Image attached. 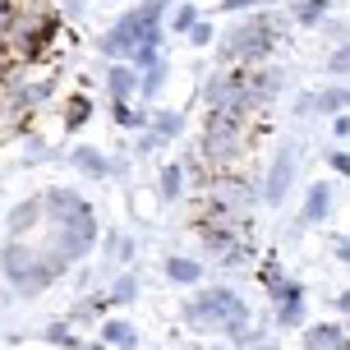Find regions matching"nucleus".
Instances as JSON below:
<instances>
[{
	"label": "nucleus",
	"instance_id": "obj_1",
	"mask_svg": "<svg viewBox=\"0 0 350 350\" xmlns=\"http://www.w3.org/2000/svg\"><path fill=\"white\" fill-rule=\"evenodd\" d=\"M185 323L189 327H217V332H230V336H245V323H249V309L245 299L226 291V286H212L203 295L185 304Z\"/></svg>",
	"mask_w": 350,
	"mask_h": 350
},
{
	"label": "nucleus",
	"instance_id": "obj_2",
	"mask_svg": "<svg viewBox=\"0 0 350 350\" xmlns=\"http://www.w3.org/2000/svg\"><path fill=\"white\" fill-rule=\"evenodd\" d=\"M0 267H5V277L14 281L18 295H42V291H46V286L60 277L51 262L37 258L28 245H5V254H0Z\"/></svg>",
	"mask_w": 350,
	"mask_h": 350
},
{
	"label": "nucleus",
	"instance_id": "obj_3",
	"mask_svg": "<svg viewBox=\"0 0 350 350\" xmlns=\"http://www.w3.org/2000/svg\"><path fill=\"white\" fill-rule=\"evenodd\" d=\"M272 42H277V18L258 14L221 42V60H226V65H235V60H258V55L272 51Z\"/></svg>",
	"mask_w": 350,
	"mask_h": 350
},
{
	"label": "nucleus",
	"instance_id": "obj_4",
	"mask_svg": "<svg viewBox=\"0 0 350 350\" xmlns=\"http://www.w3.org/2000/svg\"><path fill=\"white\" fill-rule=\"evenodd\" d=\"M97 240V221H92V212H79V217H65L60 221V235H55V254L70 262V258H83L88 249Z\"/></svg>",
	"mask_w": 350,
	"mask_h": 350
},
{
	"label": "nucleus",
	"instance_id": "obj_5",
	"mask_svg": "<svg viewBox=\"0 0 350 350\" xmlns=\"http://www.w3.org/2000/svg\"><path fill=\"white\" fill-rule=\"evenodd\" d=\"M295 157H299V148H281L277 161H272V171H267V203H281L286 198V189H291V180H295Z\"/></svg>",
	"mask_w": 350,
	"mask_h": 350
},
{
	"label": "nucleus",
	"instance_id": "obj_6",
	"mask_svg": "<svg viewBox=\"0 0 350 350\" xmlns=\"http://www.w3.org/2000/svg\"><path fill=\"white\" fill-rule=\"evenodd\" d=\"M272 299H277V323L281 327H291V323L304 318V291H299L295 281H281L277 291H272Z\"/></svg>",
	"mask_w": 350,
	"mask_h": 350
},
{
	"label": "nucleus",
	"instance_id": "obj_7",
	"mask_svg": "<svg viewBox=\"0 0 350 350\" xmlns=\"http://www.w3.org/2000/svg\"><path fill=\"white\" fill-rule=\"evenodd\" d=\"M327 208H332V189H327V185H314V189H309V198H304L299 221H304V226H318V221L327 217Z\"/></svg>",
	"mask_w": 350,
	"mask_h": 350
},
{
	"label": "nucleus",
	"instance_id": "obj_8",
	"mask_svg": "<svg viewBox=\"0 0 350 350\" xmlns=\"http://www.w3.org/2000/svg\"><path fill=\"white\" fill-rule=\"evenodd\" d=\"M304 346H309V350H341V346H346V332L332 327V323H318V327L304 332Z\"/></svg>",
	"mask_w": 350,
	"mask_h": 350
},
{
	"label": "nucleus",
	"instance_id": "obj_9",
	"mask_svg": "<svg viewBox=\"0 0 350 350\" xmlns=\"http://www.w3.org/2000/svg\"><path fill=\"white\" fill-rule=\"evenodd\" d=\"M106 88H111V102H129V97L139 92V74L124 70V65H116V70L106 74Z\"/></svg>",
	"mask_w": 350,
	"mask_h": 350
},
{
	"label": "nucleus",
	"instance_id": "obj_10",
	"mask_svg": "<svg viewBox=\"0 0 350 350\" xmlns=\"http://www.w3.org/2000/svg\"><path fill=\"white\" fill-rule=\"evenodd\" d=\"M70 161H74V166H79L83 175H97V180L111 171V166H106V157L97 152V148H74V157H70Z\"/></svg>",
	"mask_w": 350,
	"mask_h": 350
},
{
	"label": "nucleus",
	"instance_id": "obj_11",
	"mask_svg": "<svg viewBox=\"0 0 350 350\" xmlns=\"http://www.w3.org/2000/svg\"><path fill=\"white\" fill-rule=\"evenodd\" d=\"M37 217H42V203H33V198H23L14 212H10V235H23V230L33 226Z\"/></svg>",
	"mask_w": 350,
	"mask_h": 350
},
{
	"label": "nucleus",
	"instance_id": "obj_12",
	"mask_svg": "<svg viewBox=\"0 0 350 350\" xmlns=\"http://www.w3.org/2000/svg\"><path fill=\"white\" fill-rule=\"evenodd\" d=\"M166 277H171V281H185V286H189V281L203 277V267H198L193 258H180V254H175V258H166Z\"/></svg>",
	"mask_w": 350,
	"mask_h": 350
},
{
	"label": "nucleus",
	"instance_id": "obj_13",
	"mask_svg": "<svg viewBox=\"0 0 350 350\" xmlns=\"http://www.w3.org/2000/svg\"><path fill=\"white\" fill-rule=\"evenodd\" d=\"M102 341H111V346H134V327L120 323V318H106L102 323Z\"/></svg>",
	"mask_w": 350,
	"mask_h": 350
},
{
	"label": "nucleus",
	"instance_id": "obj_14",
	"mask_svg": "<svg viewBox=\"0 0 350 350\" xmlns=\"http://www.w3.org/2000/svg\"><path fill=\"white\" fill-rule=\"evenodd\" d=\"M314 106H318V111H346L350 92H346V88H323V92L314 97Z\"/></svg>",
	"mask_w": 350,
	"mask_h": 350
},
{
	"label": "nucleus",
	"instance_id": "obj_15",
	"mask_svg": "<svg viewBox=\"0 0 350 350\" xmlns=\"http://www.w3.org/2000/svg\"><path fill=\"white\" fill-rule=\"evenodd\" d=\"M180 185H185L180 161H166V171H161V198H180Z\"/></svg>",
	"mask_w": 350,
	"mask_h": 350
},
{
	"label": "nucleus",
	"instance_id": "obj_16",
	"mask_svg": "<svg viewBox=\"0 0 350 350\" xmlns=\"http://www.w3.org/2000/svg\"><path fill=\"white\" fill-rule=\"evenodd\" d=\"M180 116H175V111H157V120H152V134H157V139H175V134H180Z\"/></svg>",
	"mask_w": 350,
	"mask_h": 350
},
{
	"label": "nucleus",
	"instance_id": "obj_17",
	"mask_svg": "<svg viewBox=\"0 0 350 350\" xmlns=\"http://www.w3.org/2000/svg\"><path fill=\"white\" fill-rule=\"evenodd\" d=\"M291 14H295L299 23H318V18L327 14V0H299V5L291 10Z\"/></svg>",
	"mask_w": 350,
	"mask_h": 350
},
{
	"label": "nucleus",
	"instance_id": "obj_18",
	"mask_svg": "<svg viewBox=\"0 0 350 350\" xmlns=\"http://www.w3.org/2000/svg\"><path fill=\"white\" fill-rule=\"evenodd\" d=\"M161 46H148V42H143V46H134V51H129V55H134V65H139V70H157V65H161Z\"/></svg>",
	"mask_w": 350,
	"mask_h": 350
},
{
	"label": "nucleus",
	"instance_id": "obj_19",
	"mask_svg": "<svg viewBox=\"0 0 350 350\" xmlns=\"http://www.w3.org/2000/svg\"><path fill=\"white\" fill-rule=\"evenodd\" d=\"M193 23H198V10H193V5H180V10L171 14V28H175V33H193Z\"/></svg>",
	"mask_w": 350,
	"mask_h": 350
},
{
	"label": "nucleus",
	"instance_id": "obj_20",
	"mask_svg": "<svg viewBox=\"0 0 350 350\" xmlns=\"http://www.w3.org/2000/svg\"><path fill=\"white\" fill-rule=\"evenodd\" d=\"M258 281L267 286V291H277L281 281H286V277H281V262H277V258H267V262H262V272H258Z\"/></svg>",
	"mask_w": 350,
	"mask_h": 350
},
{
	"label": "nucleus",
	"instance_id": "obj_21",
	"mask_svg": "<svg viewBox=\"0 0 350 350\" xmlns=\"http://www.w3.org/2000/svg\"><path fill=\"white\" fill-rule=\"evenodd\" d=\"M88 111H92V106H88V97H74V102H70V111H65V120H70V129H79V124L88 120Z\"/></svg>",
	"mask_w": 350,
	"mask_h": 350
},
{
	"label": "nucleus",
	"instance_id": "obj_22",
	"mask_svg": "<svg viewBox=\"0 0 350 350\" xmlns=\"http://www.w3.org/2000/svg\"><path fill=\"white\" fill-rule=\"evenodd\" d=\"M134 291H139V281H134V272H120V281H116V291H111V299H134Z\"/></svg>",
	"mask_w": 350,
	"mask_h": 350
},
{
	"label": "nucleus",
	"instance_id": "obj_23",
	"mask_svg": "<svg viewBox=\"0 0 350 350\" xmlns=\"http://www.w3.org/2000/svg\"><path fill=\"white\" fill-rule=\"evenodd\" d=\"M327 70H332V74H350V42L341 46V51L327 55Z\"/></svg>",
	"mask_w": 350,
	"mask_h": 350
},
{
	"label": "nucleus",
	"instance_id": "obj_24",
	"mask_svg": "<svg viewBox=\"0 0 350 350\" xmlns=\"http://www.w3.org/2000/svg\"><path fill=\"white\" fill-rule=\"evenodd\" d=\"M111 111H116V120H120L124 129H134V124H143V116H134V111H129V102H111Z\"/></svg>",
	"mask_w": 350,
	"mask_h": 350
},
{
	"label": "nucleus",
	"instance_id": "obj_25",
	"mask_svg": "<svg viewBox=\"0 0 350 350\" xmlns=\"http://www.w3.org/2000/svg\"><path fill=\"white\" fill-rule=\"evenodd\" d=\"M193 46H212V28H208V23H193Z\"/></svg>",
	"mask_w": 350,
	"mask_h": 350
},
{
	"label": "nucleus",
	"instance_id": "obj_26",
	"mask_svg": "<svg viewBox=\"0 0 350 350\" xmlns=\"http://www.w3.org/2000/svg\"><path fill=\"white\" fill-rule=\"evenodd\" d=\"M332 134H336V139H350V116H336V120H332Z\"/></svg>",
	"mask_w": 350,
	"mask_h": 350
},
{
	"label": "nucleus",
	"instance_id": "obj_27",
	"mask_svg": "<svg viewBox=\"0 0 350 350\" xmlns=\"http://www.w3.org/2000/svg\"><path fill=\"white\" fill-rule=\"evenodd\" d=\"M249 5H267V0H221V10H249Z\"/></svg>",
	"mask_w": 350,
	"mask_h": 350
},
{
	"label": "nucleus",
	"instance_id": "obj_28",
	"mask_svg": "<svg viewBox=\"0 0 350 350\" xmlns=\"http://www.w3.org/2000/svg\"><path fill=\"white\" fill-rule=\"evenodd\" d=\"M332 166H336L341 175H350V152H332Z\"/></svg>",
	"mask_w": 350,
	"mask_h": 350
},
{
	"label": "nucleus",
	"instance_id": "obj_29",
	"mask_svg": "<svg viewBox=\"0 0 350 350\" xmlns=\"http://www.w3.org/2000/svg\"><path fill=\"white\" fill-rule=\"evenodd\" d=\"M336 258H341V262H350V240H336Z\"/></svg>",
	"mask_w": 350,
	"mask_h": 350
},
{
	"label": "nucleus",
	"instance_id": "obj_30",
	"mask_svg": "<svg viewBox=\"0 0 350 350\" xmlns=\"http://www.w3.org/2000/svg\"><path fill=\"white\" fill-rule=\"evenodd\" d=\"M336 309H346V314H350V291H341V299H336Z\"/></svg>",
	"mask_w": 350,
	"mask_h": 350
},
{
	"label": "nucleus",
	"instance_id": "obj_31",
	"mask_svg": "<svg viewBox=\"0 0 350 350\" xmlns=\"http://www.w3.org/2000/svg\"><path fill=\"white\" fill-rule=\"evenodd\" d=\"M258 350H277V346H258Z\"/></svg>",
	"mask_w": 350,
	"mask_h": 350
},
{
	"label": "nucleus",
	"instance_id": "obj_32",
	"mask_svg": "<svg viewBox=\"0 0 350 350\" xmlns=\"http://www.w3.org/2000/svg\"><path fill=\"white\" fill-rule=\"evenodd\" d=\"M120 350H134V346H120Z\"/></svg>",
	"mask_w": 350,
	"mask_h": 350
}]
</instances>
